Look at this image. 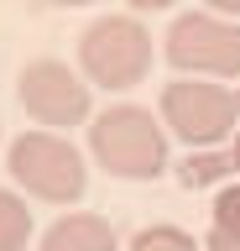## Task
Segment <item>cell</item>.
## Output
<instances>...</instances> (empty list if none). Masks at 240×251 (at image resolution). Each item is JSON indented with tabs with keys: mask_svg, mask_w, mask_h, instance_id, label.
<instances>
[{
	"mask_svg": "<svg viewBox=\"0 0 240 251\" xmlns=\"http://www.w3.org/2000/svg\"><path fill=\"white\" fill-rule=\"evenodd\" d=\"M89 147H94L99 168L110 173V178L146 183V178H157L167 168V131L141 105H110L89 126Z\"/></svg>",
	"mask_w": 240,
	"mask_h": 251,
	"instance_id": "1",
	"label": "cell"
},
{
	"mask_svg": "<svg viewBox=\"0 0 240 251\" xmlns=\"http://www.w3.org/2000/svg\"><path fill=\"white\" fill-rule=\"evenodd\" d=\"M79 63L105 89H131L152 74V31L136 16H99L79 37Z\"/></svg>",
	"mask_w": 240,
	"mask_h": 251,
	"instance_id": "2",
	"label": "cell"
},
{
	"mask_svg": "<svg viewBox=\"0 0 240 251\" xmlns=\"http://www.w3.org/2000/svg\"><path fill=\"white\" fill-rule=\"evenodd\" d=\"M11 178H16L26 194L47 199V204L84 199V183H89L79 147L63 141L58 131H21V136L11 141Z\"/></svg>",
	"mask_w": 240,
	"mask_h": 251,
	"instance_id": "3",
	"label": "cell"
},
{
	"mask_svg": "<svg viewBox=\"0 0 240 251\" xmlns=\"http://www.w3.org/2000/svg\"><path fill=\"white\" fill-rule=\"evenodd\" d=\"M162 52L183 74H214V78H240V26L209 11H183L162 37Z\"/></svg>",
	"mask_w": 240,
	"mask_h": 251,
	"instance_id": "4",
	"label": "cell"
},
{
	"mask_svg": "<svg viewBox=\"0 0 240 251\" xmlns=\"http://www.w3.org/2000/svg\"><path fill=\"white\" fill-rule=\"evenodd\" d=\"M235 94L224 84H198V78H177L162 89V126H173L188 147H214L235 131Z\"/></svg>",
	"mask_w": 240,
	"mask_h": 251,
	"instance_id": "5",
	"label": "cell"
},
{
	"mask_svg": "<svg viewBox=\"0 0 240 251\" xmlns=\"http://www.w3.org/2000/svg\"><path fill=\"white\" fill-rule=\"evenodd\" d=\"M21 105L37 126H79L89 115V84H79V74L58 58H37L21 68Z\"/></svg>",
	"mask_w": 240,
	"mask_h": 251,
	"instance_id": "6",
	"label": "cell"
},
{
	"mask_svg": "<svg viewBox=\"0 0 240 251\" xmlns=\"http://www.w3.org/2000/svg\"><path fill=\"white\" fill-rule=\"evenodd\" d=\"M37 251H115V225L105 215H63Z\"/></svg>",
	"mask_w": 240,
	"mask_h": 251,
	"instance_id": "7",
	"label": "cell"
},
{
	"mask_svg": "<svg viewBox=\"0 0 240 251\" xmlns=\"http://www.w3.org/2000/svg\"><path fill=\"white\" fill-rule=\"evenodd\" d=\"M32 241V209L11 188H0V251H21Z\"/></svg>",
	"mask_w": 240,
	"mask_h": 251,
	"instance_id": "8",
	"label": "cell"
},
{
	"mask_svg": "<svg viewBox=\"0 0 240 251\" xmlns=\"http://www.w3.org/2000/svg\"><path fill=\"white\" fill-rule=\"evenodd\" d=\"M235 173V162H230V152H193L183 168H177V183L183 188H209L219 183V178H230Z\"/></svg>",
	"mask_w": 240,
	"mask_h": 251,
	"instance_id": "9",
	"label": "cell"
},
{
	"mask_svg": "<svg viewBox=\"0 0 240 251\" xmlns=\"http://www.w3.org/2000/svg\"><path fill=\"white\" fill-rule=\"evenodd\" d=\"M131 251H198V246H193V235L183 225H146L131 241Z\"/></svg>",
	"mask_w": 240,
	"mask_h": 251,
	"instance_id": "10",
	"label": "cell"
},
{
	"mask_svg": "<svg viewBox=\"0 0 240 251\" xmlns=\"http://www.w3.org/2000/svg\"><path fill=\"white\" fill-rule=\"evenodd\" d=\"M214 225H219V230H240V188H219V199H214Z\"/></svg>",
	"mask_w": 240,
	"mask_h": 251,
	"instance_id": "11",
	"label": "cell"
},
{
	"mask_svg": "<svg viewBox=\"0 0 240 251\" xmlns=\"http://www.w3.org/2000/svg\"><path fill=\"white\" fill-rule=\"evenodd\" d=\"M204 251H240V230H219V225H214V230L204 235Z\"/></svg>",
	"mask_w": 240,
	"mask_h": 251,
	"instance_id": "12",
	"label": "cell"
},
{
	"mask_svg": "<svg viewBox=\"0 0 240 251\" xmlns=\"http://www.w3.org/2000/svg\"><path fill=\"white\" fill-rule=\"evenodd\" d=\"M209 16H224V21L235 16L240 21V0H209Z\"/></svg>",
	"mask_w": 240,
	"mask_h": 251,
	"instance_id": "13",
	"label": "cell"
},
{
	"mask_svg": "<svg viewBox=\"0 0 240 251\" xmlns=\"http://www.w3.org/2000/svg\"><path fill=\"white\" fill-rule=\"evenodd\" d=\"M167 0H131V11H162Z\"/></svg>",
	"mask_w": 240,
	"mask_h": 251,
	"instance_id": "14",
	"label": "cell"
},
{
	"mask_svg": "<svg viewBox=\"0 0 240 251\" xmlns=\"http://www.w3.org/2000/svg\"><path fill=\"white\" fill-rule=\"evenodd\" d=\"M230 162H235V173H240V136H235V147H230Z\"/></svg>",
	"mask_w": 240,
	"mask_h": 251,
	"instance_id": "15",
	"label": "cell"
},
{
	"mask_svg": "<svg viewBox=\"0 0 240 251\" xmlns=\"http://www.w3.org/2000/svg\"><path fill=\"white\" fill-rule=\"evenodd\" d=\"M235 110H240V84H235Z\"/></svg>",
	"mask_w": 240,
	"mask_h": 251,
	"instance_id": "16",
	"label": "cell"
}]
</instances>
